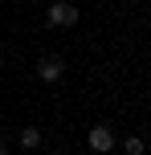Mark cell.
I'll return each instance as SVG.
<instances>
[{
  "label": "cell",
  "instance_id": "cell-1",
  "mask_svg": "<svg viewBox=\"0 0 151 155\" xmlns=\"http://www.w3.org/2000/svg\"><path fill=\"white\" fill-rule=\"evenodd\" d=\"M78 4H65V0H57L53 8H49V16H45V25H53V29H70V25H78Z\"/></svg>",
  "mask_w": 151,
  "mask_h": 155
},
{
  "label": "cell",
  "instance_id": "cell-2",
  "mask_svg": "<svg viewBox=\"0 0 151 155\" xmlns=\"http://www.w3.org/2000/svg\"><path fill=\"white\" fill-rule=\"evenodd\" d=\"M90 147H94L98 155H110V147H114V135H110V127H106V123L90 127Z\"/></svg>",
  "mask_w": 151,
  "mask_h": 155
},
{
  "label": "cell",
  "instance_id": "cell-3",
  "mask_svg": "<svg viewBox=\"0 0 151 155\" xmlns=\"http://www.w3.org/2000/svg\"><path fill=\"white\" fill-rule=\"evenodd\" d=\"M61 57H41V65H37V74H41V82H57L61 78Z\"/></svg>",
  "mask_w": 151,
  "mask_h": 155
},
{
  "label": "cell",
  "instance_id": "cell-4",
  "mask_svg": "<svg viewBox=\"0 0 151 155\" xmlns=\"http://www.w3.org/2000/svg\"><path fill=\"white\" fill-rule=\"evenodd\" d=\"M21 147H25V151L41 147V131H37V127H25V131H21Z\"/></svg>",
  "mask_w": 151,
  "mask_h": 155
},
{
  "label": "cell",
  "instance_id": "cell-5",
  "mask_svg": "<svg viewBox=\"0 0 151 155\" xmlns=\"http://www.w3.org/2000/svg\"><path fill=\"white\" fill-rule=\"evenodd\" d=\"M127 155H143V139H139V135L127 139Z\"/></svg>",
  "mask_w": 151,
  "mask_h": 155
},
{
  "label": "cell",
  "instance_id": "cell-6",
  "mask_svg": "<svg viewBox=\"0 0 151 155\" xmlns=\"http://www.w3.org/2000/svg\"><path fill=\"white\" fill-rule=\"evenodd\" d=\"M0 155H8V151H4V147H0Z\"/></svg>",
  "mask_w": 151,
  "mask_h": 155
},
{
  "label": "cell",
  "instance_id": "cell-7",
  "mask_svg": "<svg viewBox=\"0 0 151 155\" xmlns=\"http://www.w3.org/2000/svg\"><path fill=\"white\" fill-rule=\"evenodd\" d=\"M0 147H4V143H0Z\"/></svg>",
  "mask_w": 151,
  "mask_h": 155
}]
</instances>
